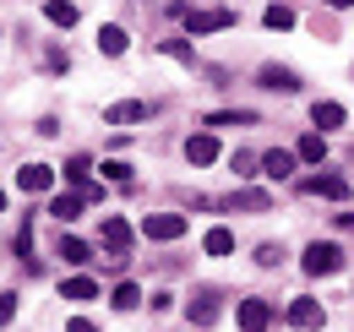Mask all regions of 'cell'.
<instances>
[{
  "label": "cell",
  "mask_w": 354,
  "mask_h": 332,
  "mask_svg": "<svg viewBox=\"0 0 354 332\" xmlns=\"http://www.w3.org/2000/svg\"><path fill=\"white\" fill-rule=\"evenodd\" d=\"M306 267L310 278H333V273H344V246H333V240H316V246H306Z\"/></svg>",
  "instance_id": "cell-1"
},
{
  "label": "cell",
  "mask_w": 354,
  "mask_h": 332,
  "mask_svg": "<svg viewBox=\"0 0 354 332\" xmlns=\"http://www.w3.org/2000/svg\"><path fill=\"white\" fill-rule=\"evenodd\" d=\"M234 28V11L229 6H202V11H185V33H218Z\"/></svg>",
  "instance_id": "cell-2"
},
{
  "label": "cell",
  "mask_w": 354,
  "mask_h": 332,
  "mask_svg": "<svg viewBox=\"0 0 354 332\" xmlns=\"http://www.w3.org/2000/svg\"><path fill=\"white\" fill-rule=\"evenodd\" d=\"M142 234L147 240H180L185 234V212H147L142 218Z\"/></svg>",
  "instance_id": "cell-3"
},
{
  "label": "cell",
  "mask_w": 354,
  "mask_h": 332,
  "mask_svg": "<svg viewBox=\"0 0 354 332\" xmlns=\"http://www.w3.org/2000/svg\"><path fill=\"white\" fill-rule=\"evenodd\" d=\"M300 191L306 196H327V202H349V180L344 174H310V180H300Z\"/></svg>",
  "instance_id": "cell-4"
},
{
  "label": "cell",
  "mask_w": 354,
  "mask_h": 332,
  "mask_svg": "<svg viewBox=\"0 0 354 332\" xmlns=\"http://www.w3.org/2000/svg\"><path fill=\"white\" fill-rule=\"evenodd\" d=\"M322 322H327V311H322V299H306V294H300V299L289 305V327H295V332H316Z\"/></svg>",
  "instance_id": "cell-5"
},
{
  "label": "cell",
  "mask_w": 354,
  "mask_h": 332,
  "mask_svg": "<svg viewBox=\"0 0 354 332\" xmlns=\"http://www.w3.org/2000/svg\"><path fill=\"white\" fill-rule=\"evenodd\" d=\"M153 115V104H142V98H120V104H109L104 109V125H136Z\"/></svg>",
  "instance_id": "cell-6"
},
{
  "label": "cell",
  "mask_w": 354,
  "mask_h": 332,
  "mask_svg": "<svg viewBox=\"0 0 354 332\" xmlns=\"http://www.w3.org/2000/svg\"><path fill=\"white\" fill-rule=\"evenodd\" d=\"M185 316H191L196 327H213V322H218V294H213V289H196L191 299H185Z\"/></svg>",
  "instance_id": "cell-7"
},
{
  "label": "cell",
  "mask_w": 354,
  "mask_h": 332,
  "mask_svg": "<svg viewBox=\"0 0 354 332\" xmlns=\"http://www.w3.org/2000/svg\"><path fill=\"white\" fill-rule=\"evenodd\" d=\"M104 246H109V261H115V267L126 261V250H131V229H126V218H104Z\"/></svg>",
  "instance_id": "cell-8"
},
{
  "label": "cell",
  "mask_w": 354,
  "mask_h": 332,
  "mask_svg": "<svg viewBox=\"0 0 354 332\" xmlns=\"http://www.w3.org/2000/svg\"><path fill=\"white\" fill-rule=\"evenodd\" d=\"M88 158H82V153H77V158H66V180H71V185H77V191H82V196H88V202H104V185H93L88 180Z\"/></svg>",
  "instance_id": "cell-9"
},
{
  "label": "cell",
  "mask_w": 354,
  "mask_h": 332,
  "mask_svg": "<svg viewBox=\"0 0 354 332\" xmlns=\"http://www.w3.org/2000/svg\"><path fill=\"white\" fill-rule=\"evenodd\" d=\"M267 322H272V305L267 299H240V332H267Z\"/></svg>",
  "instance_id": "cell-10"
},
{
  "label": "cell",
  "mask_w": 354,
  "mask_h": 332,
  "mask_svg": "<svg viewBox=\"0 0 354 332\" xmlns=\"http://www.w3.org/2000/svg\"><path fill=\"white\" fill-rule=\"evenodd\" d=\"M185 158H191V164H213V158H218V136H213V131L185 136Z\"/></svg>",
  "instance_id": "cell-11"
},
{
  "label": "cell",
  "mask_w": 354,
  "mask_h": 332,
  "mask_svg": "<svg viewBox=\"0 0 354 332\" xmlns=\"http://www.w3.org/2000/svg\"><path fill=\"white\" fill-rule=\"evenodd\" d=\"M17 185L39 196V191H49V185H55V169H49V164H22V169H17Z\"/></svg>",
  "instance_id": "cell-12"
},
{
  "label": "cell",
  "mask_w": 354,
  "mask_h": 332,
  "mask_svg": "<svg viewBox=\"0 0 354 332\" xmlns=\"http://www.w3.org/2000/svg\"><path fill=\"white\" fill-rule=\"evenodd\" d=\"M295 158H300V153L272 147V153H262V174H267V180H289V174H295Z\"/></svg>",
  "instance_id": "cell-13"
},
{
  "label": "cell",
  "mask_w": 354,
  "mask_h": 332,
  "mask_svg": "<svg viewBox=\"0 0 354 332\" xmlns=\"http://www.w3.org/2000/svg\"><path fill=\"white\" fill-rule=\"evenodd\" d=\"M223 208L229 212H272V196H267V191H234Z\"/></svg>",
  "instance_id": "cell-14"
},
{
  "label": "cell",
  "mask_w": 354,
  "mask_h": 332,
  "mask_svg": "<svg viewBox=\"0 0 354 332\" xmlns=\"http://www.w3.org/2000/svg\"><path fill=\"white\" fill-rule=\"evenodd\" d=\"M82 208H88V196H82V191H66V196H55V202H49L55 223H71V218H82Z\"/></svg>",
  "instance_id": "cell-15"
},
{
  "label": "cell",
  "mask_w": 354,
  "mask_h": 332,
  "mask_svg": "<svg viewBox=\"0 0 354 332\" xmlns=\"http://www.w3.org/2000/svg\"><path fill=\"white\" fill-rule=\"evenodd\" d=\"M262 87H272V93H300V77L289 66H262Z\"/></svg>",
  "instance_id": "cell-16"
},
{
  "label": "cell",
  "mask_w": 354,
  "mask_h": 332,
  "mask_svg": "<svg viewBox=\"0 0 354 332\" xmlns=\"http://www.w3.org/2000/svg\"><path fill=\"white\" fill-rule=\"evenodd\" d=\"M310 125H316V131H333V125H344V104H333V98H322V104L310 109Z\"/></svg>",
  "instance_id": "cell-17"
},
{
  "label": "cell",
  "mask_w": 354,
  "mask_h": 332,
  "mask_svg": "<svg viewBox=\"0 0 354 332\" xmlns=\"http://www.w3.org/2000/svg\"><path fill=\"white\" fill-rule=\"evenodd\" d=\"M295 153H300V164H322V158H327V136H322V131H306Z\"/></svg>",
  "instance_id": "cell-18"
},
{
  "label": "cell",
  "mask_w": 354,
  "mask_h": 332,
  "mask_svg": "<svg viewBox=\"0 0 354 332\" xmlns=\"http://www.w3.org/2000/svg\"><path fill=\"white\" fill-rule=\"evenodd\" d=\"M202 250H207V256H229V250H234V234H229L223 223H213V229L202 234Z\"/></svg>",
  "instance_id": "cell-19"
},
{
  "label": "cell",
  "mask_w": 354,
  "mask_h": 332,
  "mask_svg": "<svg viewBox=\"0 0 354 332\" xmlns=\"http://www.w3.org/2000/svg\"><path fill=\"white\" fill-rule=\"evenodd\" d=\"M60 299H77V305H82V299H98V284H93V278H66V284H60Z\"/></svg>",
  "instance_id": "cell-20"
},
{
  "label": "cell",
  "mask_w": 354,
  "mask_h": 332,
  "mask_svg": "<svg viewBox=\"0 0 354 332\" xmlns=\"http://www.w3.org/2000/svg\"><path fill=\"white\" fill-rule=\"evenodd\" d=\"M98 49H104V55H126V28H115V22L98 28Z\"/></svg>",
  "instance_id": "cell-21"
},
{
  "label": "cell",
  "mask_w": 354,
  "mask_h": 332,
  "mask_svg": "<svg viewBox=\"0 0 354 332\" xmlns=\"http://www.w3.org/2000/svg\"><path fill=\"white\" fill-rule=\"evenodd\" d=\"M60 261H71V267H88L93 256H88V246H82L77 234H66V240H60Z\"/></svg>",
  "instance_id": "cell-22"
},
{
  "label": "cell",
  "mask_w": 354,
  "mask_h": 332,
  "mask_svg": "<svg viewBox=\"0 0 354 332\" xmlns=\"http://www.w3.org/2000/svg\"><path fill=\"white\" fill-rule=\"evenodd\" d=\"M109 305H115V311H136V305H142V289H136V284H115Z\"/></svg>",
  "instance_id": "cell-23"
},
{
  "label": "cell",
  "mask_w": 354,
  "mask_h": 332,
  "mask_svg": "<svg viewBox=\"0 0 354 332\" xmlns=\"http://www.w3.org/2000/svg\"><path fill=\"white\" fill-rule=\"evenodd\" d=\"M44 17L55 22V28H71V22H77V6H71V0H49Z\"/></svg>",
  "instance_id": "cell-24"
},
{
  "label": "cell",
  "mask_w": 354,
  "mask_h": 332,
  "mask_svg": "<svg viewBox=\"0 0 354 332\" xmlns=\"http://www.w3.org/2000/svg\"><path fill=\"white\" fill-rule=\"evenodd\" d=\"M262 22L272 28V33H283V28H295V11H289V6H267V11H262Z\"/></svg>",
  "instance_id": "cell-25"
},
{
  "label": "cell",
  "mask_w": 354,
  "mask_h": 332,
  "mask_svg": "<svg viewBox=\"0 0 354 332\" xmlns=\"http://www.w3.org/2000/svg\"><path fill=\"white\" fill-rule=\"evenodd\" d=\"M207 125H257L251 109H218V115H207Z\"/></svg>",
  "instance_id": "cell-26"
},
{
  "label": "cell",
  "mask_w": 354,
  "mask_h": 332,
  "mask_svg": "<svg viewBox=\"0 0 354 332\" xmlns=\"http://www.w3.org/2000/svg\"><path fill=\"white\" fill-rule=\"evenodd\" d=\"M158 49H164L169 60H180V66H196V55H191V44H185V39H164Z\"/></svg>",
  "instance_id": "cell-27"
},
{
  "label": "cell",
  "mask_w": 354,
  "mask_h": 332,
  "mask_svg": "<svg viewBox=\"0 0 354 332\" xmlns=\"http://www.w3.org/2000/svg\"><path fill=\"white\" fill-rule=\"evenodd\" d=\"M104 180H115V185H126V180H131V164H120V158H104Z\"/></svg>",
  "instance_id": "cell-28"
},
{
  "label": "cell",
  "mask_w": 354,
  "mask_h": 332,
  "mask_svg": "<svg viewBox=\"0 0 354 332\" xmlns=\"http://www.w3.org/2000/svg\"><path fill=\"white\" fill-rule=\"evenodd\" d=\"M283 261V246H257V267H278Z\"/></svg>",
  "instance_id": "cell-29"
},
{
  "label": "cell",
  "mask_w": 354,
  "mask_h": 332,
  "mask_svg": "<svg viewBox=\"0 0 354 332\" xmlns=\"http://www.w3.org/2000/svg\"><path fill=\"white\" fill-rule=\"evenodd\" d=\"M257 164H262V158H251V153H234V174H262Z\"/></svg>",
  "instance_id": "cell-30"
},
{
  "label": "cell",
  "mask_w": 354,
  "mask_h": 332,
  "mask_svg": "<svg viewBox=\"0 0 354 332\" xmlns=\"http://www.w3.org/2000/svg\"><path fill=\"white\" fill-rule=\"evenodd\" d=\"M11 316H17V294H0V327H6Z\"/></svg>",
  "instance_id": "cell-31"
},
{
  "label": "cell",
  "mask_w": 354,
  "mask_h": 332,
  "mask_svg": "<svg viewBox=\"0 0 354 332\" xmlns=\"http://www.w3.org/2000/svg\"><path fill=\"white\" fill-rule=\"evenodd\" d=\"M66 332H98V327H93L88 316H71V322H66Z\"/></svg>",
  "instance_id": "cell-32"
},
{
  "label": "cell",
  "mask_w": 354,
  "mask_h": 332,
  "mask_svg": "<svg viewBox=\"0 0 354 332\" xmlns=\"http://www.w3.org/2000/svg\"><path fill=\"white\" fill-rule=\"evenodd\" d=\"M327 6H333V11H349V6H354V0H327Z\"/></svg>",
  "instance_id": "cell-33"
},
{
  "label": "cell",
  "mask_w": 354,
  "mask_h": 332,
  "mask_svg": "<svg viewBox=\"0 0 354 332\" xmlns=\"http://www.w3.org/2000/svg\"><path fill=\"white\" fill-rule=\"evenodd\" d=\"M0 208H6V191H0Z\"/></svg>",
  "instance_id": "cell-34"
}]
</instances>
